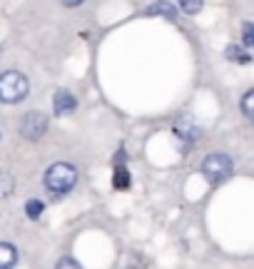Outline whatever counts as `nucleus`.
Segmentation results:
<instances>
[{
	"instance_id": "nucleus-1",
	"label": "nucleus",
	"mask_w": 254,
	"mask_h": 269,
	"mask_svg": "<svg viewBox=\"0 0 254 269\" xmlns=\"http://www.w3.org/2000/svg\"><path fill=\"white\" fill-rule=\"evenodd\" d=\"M78 182V170L67 162H55L45 172V187L53 194H67Z\"/></svg>"
},
{
	"instance_id": "nucleus-2",
	"label": "nucleus",
	"mask_w": 254,
	"mask_h": 269,
	"mask_svg": "<svg viewBox=\"0 0 254 269\" xmlns=\"http://www.w3.org/2000/svg\"><path fill=\"white\" fill-rule=\"evenodd\" d=\"M25 97H28V77L18 70L0 73V102L18 105Z\"/></svg>"
},
{
	"instance_id": "nucleus-3",
	"label": "nucleus",
	"mask_w": 254,
	"mask_h": 269,
	"mask_svg": "<svg viewBox=\"0 0 254 269\" xmlns=\"http://www.w3.org/2000/svg\"><path fill=\"white\" fill-rule=\"evenodd\" d=\"M202 172L204 177L210 180V182H224L229 174H232V157L224 152H212L204 157V162H202Z\"/></svg>"
},
{
	"instance_id": "nucleus-4",
	"label": "nucleus",
	"mask_w": 254,
	"mask_h": 269,
	"mask_svg": "<svg viewBox=\"0 0 254 269\" xmlns=\"http://www.w3.org/2000/svg\"><path fill=\"white\" fill-rule=\"evenodd\" d=\"M48 132V117L38 113V110H33V113H25L22 117V122H20V134L25 137V140H40L42 134Z\"/></svg>"
},
{
	"instance_id": "nucleus-5",
	"label": "nucleus",
	"mask_w": 254,
	"mask_h": 269,
	"mask_svg": "<svg viewBox=\"0 0 254 269\" xmlns=\"http://www.w3.org/2000/svg\"><path fill=\"white\" fill-rule=\"evenodd\" d=\"M175 134L177 137H182L187 145L190 142H195L197 137H199V127H197L195 117L192 115H179L175 120Z\"/></svg>"
},
{
	"instance_id": "nucleus-6",
	"label": "nucleus",
	"mask_w": 254,
	"mask_h": 269,
	"mask_svg": "<svg viewBox=\"0 0 254 269\" xmlns=\"http://www.w3.org/2000/svg\"><path fill=\"white\" fill-rule=\"evenodd\" d=\"M75 107H78V100L73 93H67V90H58L55 95H53V113L55 115H70V113H75Z\"/></svg>"
},
{
	"instance_id": "nucleus-7",
	"label": "nucleus",
	"mask_w": 254,
	"mask_h": 269,
	"mask_svg": "<svg viewBox=\"0 0 254 269\" xmlns=\"http://www.w3.org/2000/svg\"><path fill=\"white\" fill-rule=\"evenodd\" d=\"M18 259H20V254L13 244L0 242V269H13L18 264Z\"/></svg>"
},
{
	"instance_id": "nucleus-8",
	"label": "nucleus",
	"mask_w": 254,
	"mask_h": 269,
	"mask_svg": "<svg viewBox=\"0 0 254 269\" xmlns=\"http://www.w3.org/2000/svg\"><path fill=\"white\" fill-rule=\"evenodd\" d=\"M15 190V177L5 170H0V199L10 197V192Z\"/></svg>"
},
{
	"instance_id": "nucleus-9",
	"label": "nucleus",
	"mask_w": 254,
	"mask_h": 269,
	"mask_svg": "<svg viewBox=\"0 0 254 269\" xmlns=\"http://www.w3.org/2000/svg\"><path fill=\"white\" fill-rule=\"evenodd\" d=\"M227 58L239 62V65H247V62H252V55L244 50V48H239V45H229L227 48Z\"/></svg>"
},
{
	"instance_id": "nucleus-10",
	"label": "nucleus",
	"mask_w": 254,
	"mask_h": 269,
	"mask_svg": "<svg viewBox=\"0 0 254 269\" xmlns=\"http://www.w3.org/2000/svg\"><path fill=\"white\" fill-rule=\"evenodd\" d=\"M42 210H45V205H42L40 199H28V202H25V214H28L30 219H40V217H42Z\"/></svg>"
},
{
	"instance_id": "nucleus-11",
	"label": "nucleus",
	"mask_w": 254,
	"mask_h": 269,
	"mask_svg": "<svg viewBox=\"0 0 254 269\" xmlns=\"http://www.w3.org/2000/svg\"><path fill=\"white\" fill-rule=\"evenodd\" d=\"M242 113L247 117L254 115V90H247L244 97H242Z\"/></svg>"
},
{
	"instance_id": "nucleus-12",
	"label": "nucleus",
	"mask_w": 254,
	"mask_h": 269,
	"mask_svg": "<svg viewBox=\"0 0 254 269\" xmlns=\"http://www.w3.org/2000/svg\"><path fill=\"white\" fill-rule=\"evenodd\" d=\"M242 38H244V50H249L254 45V25L252 23H244V25H242Z\"/></svg>"
},
{
	"instance_id": "nucleus-13",
	"label": "nucleus",
	"mask_w": 254,
	"mask_h": 269,
	"mask_svg": "<svg viewBox=\"0 0 254 269\" xmlns=\"http://www.w3.org/2000/svg\"><path fill=\"white\" fill-rule=\"evenodd\" d=\"M179 10H184V13L195 15V13L202 10V0H182V3H179Z\"/></svg>"
},
{
	"instance_id": "nucleus-14",
	"label": "nucleus",
	"mask_w": 254,
	"mask_h": 269,
	"mask_svg": "<svg viewBox=\"0 0 254 269\" xmlns=\"http://www.w3.org/2000/svg\"><path fill=\"white\" fill-rule=\"evenodd\" d=\"M127 185H130V174H127V170H125V167H118V170H115V187L122 190V187H127Z\"/></svg>"
},
{
	"instance_id": "nucleus-15",
	"label": "nucleus",
	"mask_w": 254,
	"mask_h": 269,
	"mask_svg": "<svg viewBox=\"0 0 254 269\" xmlns=\"http://www.w3.org/2000/svg\"><path fill=\"white\" fill-rule=\"evenodd\" d=\"M55 269H82V267H80V262H75L73 257H62L58 264H55Z\"/></svg>"
},
{
	"instance_id": "nucleus-16",
	"label": "nucleus",
	"mask_w": 254,
	"mask_h": 269,
	"mask_svg": "<svg viewBox=\"0 0 254 269\" xmlns=\"http://www.w3.org/2000/svg\"><path fill=\"white\" fill-rule=\"evenodd\" d=\"M125 269H140V267H125Z\"/></svg>"
},
{
	"instance_id": "nucleus-17",
	"label": "nucleus",
	"mask_w": 254,
	"mask_h": 269,
	"mask_svg": "<svg viewBox=\"0 0 254 269\" xmlns=\"http://www.w3.org/2000/svg\"><path fill=\"white\" fill-rule=\"evenodd\" d=\"M0 53H3V50H0Z\"/></svg>"
}]
</instances>
